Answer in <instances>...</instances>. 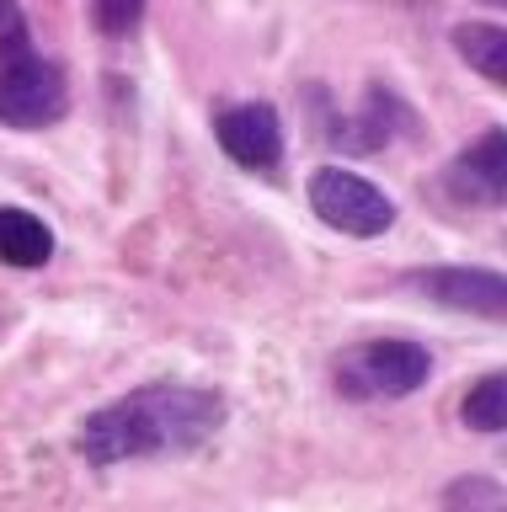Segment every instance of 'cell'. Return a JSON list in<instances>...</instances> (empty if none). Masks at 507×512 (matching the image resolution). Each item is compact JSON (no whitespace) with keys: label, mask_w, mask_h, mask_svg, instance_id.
I'll return each mask as SVG.
<instances>
[{"label":"cell","mask_w":507,"mask_h":512,"mask_svg":"<svg viewBox=\"0 0 507 512\" xmlns=\"http://www.w3.org/2000/svg\"><path fill=\"white\" fill-rule=\"evenodd\" d=\"M54 256L49 224L27 208H0V262L11 267H43Z\"/></svg>","instance_id":"obj_8"},{"label":"cell","mask_w":507,"mask_h":512,"mask_svg":"<svg viewBox=\"0 0 507 512\" xmlns=\"http://www.w3.org/2000/svg\"><path fill=\"white\" fill-rule=\"evenodd\" d=\"M454 48L470 70H481L486 80L507 86V27H486V22L454 27Z\"/></svg>","instance_id":"obj_9"},{"label":"cell","mask_w":507,"mask_h":512,"mask_svg":"<svg viewBox=\"0 0 507 512\" xmlns=\"http://www.w3.org/2000/svg\"><path fill=\"white\" fill-rule=\"evenodd\" d=\"M310 208L321 214L331 230L342 235H385L395 224V203L379 192L374 182H363L358 171H342V166H326L310 176Z\"/></svg>","instance_id":"obj_2"},{"label":"cell","mask_w":507,"mask_h":512,"mask_svg":"<svg viewBox=\"0 0 507 512\" xmlns=\"http://www.w3.org/2000/svg\"><path fill=\"white\" fill-rule=\"evenodd\" d=\"M219 144L235 166H251V171H267L278 166L283 155V128H278V112L262 107V102H246V107H230L219 112Z\"/></svg>","instance_id":"obj_5"},{"label":"cell","mask_w":507,"mask_h":512,"mask_svg":"<svg viewBox=\"0 0 507 512\" xmlns=\"http://www.w3.org/2000/svg\"><path fill=\"white\" fill-rule=\"evenodd\" d=\"M145 16V0H97V27L102 32H134Z\"/></svg>","instance_id":"obj_12"},{"label":"cell","mask_w":507,"mask_h":512,"mask_svg":"<svg viewBox=\"0 0 507 512\" xmlns=\"http://www.w3.org/2000/svg\"><path fill=\"white\" fill-rule=\"evenodd\" d=\"M427 352L417 342H395V336H385V342H363L358 352H347L337 379L347 395H411L417 384L427 379Z\"/></svg>","instance_id":"obj_3"},{"label":"cell","mask_w":507,"mask_h":512,"mask_svg":"<svg viewBox=\"0 0 507 512\" xmlns=\"http://www.w3.org/2000/svg\"><path fill=\"white\" fill-rule=\"evenodd\" d=\"M449 187H454V198H481V203L507 198V134L475 139L470 150L454 160Z\"/></svg>","instance_id":"obj_7"},{"label":"cell","mask_w":507,"mask_h":512,"mask_svg":"<svg viewBox=\"0 0 507 512\" xmlns=\"http://www.w3.org/2000/svg\"><path fill=\"white\" fill-rule=\"evenodd\" d=\"M417 288H422V294H433L438 304H449V310L507 320V278H497V272H481V267H438V272H422Z\"/></svg>","instance_id":"obj_6"},{"label":"cell","mask_w":507,"mask_h":512,"mask_svg":"<svg viewBox=\"0 0 507 512\" xmlns=\"http://www.w3.org/2000/svg\"><path fill=\"white\" fill-rule=\"evenodd\" d=\"M491 6H507V0H491Z\"/></svg>","instance_id":"obj_13"},{"label":"cell","mask_w":507,"mask_h":512,"mask_svg":"<svg viewBox=\"0 0 507 512\" xmlns=\"http://www.w3.org/2000/svg\"><path fill=\"white\" fill-rule=\"evenodd\" d=\"M70 107L65 75L43 59H22L0 70V123L6 128H43L59 123Z\"/></svg>","instance_id":"obj_4"},{"label":"cell","mask_w":507,"mask_h":512,"mask_svg":"<svg viewBox=\"0 0 507 512\" xmlns=\"http://www.w3.org/2000/svg\"><path fill=\"white\" fill-rule=\"evenodd\" d=\"M219 395L209 390H187V384H150L102 406L97 416H86L81 427V454L91 464H123V459H145V454H177V448L203 443L219 427Z\"/></svg>","instance_id":"obj_1"},{"label":"cell","mask_w":507,"mask_h":512,"mask_svg":"<svg viewBox=\"0 0 507 512\" xmlns=\"http://www.w3.org/2000/svg\"><path fill=\"white\" fill-rule=\"evenodd\" d=\"M465 427H475V432H507V374H486L465 395Z\"/></svg>","instance_id":"obj_10"},{"label":"cell","mask_w":507,"mask_h":512,"mask_svg":"<svg viewBox=\"0 0 507 512\" xmlns=\"http://www.w3.org/2000/svg\"><path fill=\"white\" fill-rule=\"evenodd\" d=\"M22 59H33L22 6H17V0H0V70H6V64H22Z\"/></svg>","instance_id":"obj_11"}]
</instances>
